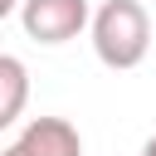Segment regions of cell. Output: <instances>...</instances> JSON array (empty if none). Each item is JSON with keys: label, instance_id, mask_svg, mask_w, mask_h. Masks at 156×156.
I'll list each match as a JSON object with an SVG mask.
<instances>
[{"label": "cell", "instance_id": "7a4b0ae2", "mask_svg": "<svg viewBox=\"0 0 156 156\" xmlns=\"http://www.w3.org/2000/svg\"><path fill=\"white\" fill-rule=\"evenodd\" d=\"M88 0H20V24L39 44H68L88 24Z\"/></svg>", "mask_w": 156, "mask_h": 156}, {"label": "cell", "instance_id": "277c9868", "mask_svg": "<svg viewBox=\"0 0 156 156\" xmlns=\"http://www.w3.org/2000/svg\"><path fill=\"white\" fill-rule=\"evenodd\" d=\"M24 102H29V68L15 54H0V132L24 112Z\"/></svg>", "mask_w": 156, "mask_h": 156}, {"label": "cell", "instance_id": "8992f818", "mask_svg": "<svg viewBox=\"0 0 156 156\" xmlns=\"http://www.w3.org/2000/svg\"><path fill=\"white\" fill-rule=\"evenodd\" d=\"M141 156H156V136H146V146H141Z\"/></svg>", "mask_w": 156, "mask_h": 156}, {"label": "cell", "instance_id": "6da1fadb", "mask_svg": "<svg viewBox=\"0 0 156 156\" xmlns=\"http://www.w3.org/2000/svg\"><path fill=\"white\" fill-rule=\"evenodd\" d=\"M151 49V15L141 0H107L93 15V54L107 68H136Z\"/></svg>", "mask_w": 156, "mask_h": 156}, {"label": "cell", "instance_id": "3957f363", "mask_svg": "<svg viewBox=\"0 0 156 156\" xmlns=\"http://www.w3.org/2000/svg\"><path fill=\"white\" fill-rule=\"evenodd\" d=\"M0 156H83V136L68 117H29Z\"/></svg>", "mask_w": 156, "mask_h": 156}, {"label": "cell", "instance_id": "5b68a950", "mask_svg": "<svg viewBox=\"0 0 156 156\" xmlns=\"http://www.w3.org/2000/svg\"><path fill=\"white\" fill-rule=\"evenodd\" d=\"M15 10H20V0H0V20H5V15H15Z\"/></svg>", "mask_w": 156, "mask_h": 156}]
</instances>
